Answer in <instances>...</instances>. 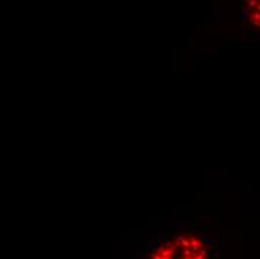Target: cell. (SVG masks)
Masks as SVG:
<instances>
[{"instance_id":"6da1fadb","label":"cell","mask_w":260,"mask_h":259,"mask_svg":"<svg viewBox=\"0 0 260 259\" xmlns=\"http://www.w3.org/2000/svg\"><path fill=\"white\" fill-rule=\"evenodd\" d=\"M248 11H250V15H248L250 24L260 29V2L257 0L248 2Z\"/></svg>"}]
</instances>
